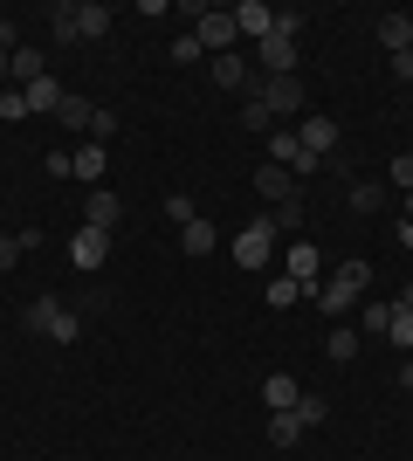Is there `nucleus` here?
Returning <instances> with one entry per match:
<instances>
[{"mask_svg": "<svg viewBox=\"0 0 413 461\" xmlns=\"http://www.w3.org/2000/svg\"><path fill=\"white\" fill-rule=\"evenodd\" d=\"M262 111L269 117H296L303 124V77H262Z\"/></svg>", "mask_w": 413, "mask_h": 461, "instance_id": "0eeeda50", "label": "nucleus"}, {"mask_svg": "<svg viewBox=\"0 0 413 461\" xmlns=\"http://www.w3.org/2000/svg\"><path fill=\"white\" fill-rule=\"evenodd\" d=\"M386 324H393V303H358V338H386Z\"/></svg>", "mask_w": 413, "mask_h": 461, "instance_id": "5701e85b", "label": "nucleus"}, {"mask_svg": "<svg viewBox=\"0 0 413 461\" xmlns=\"http://www.w3.org/2000/svg\"><path fill=\"white\" fill-rule=\"evenodd\" d=\"M407 221H413V193H407Z\"/></svg>", "mask_w": 413, "mask_h": 461, "instance_id": "a19ab883", "label": "nucleus"}, {"mask_svg": "<svg viewBox=\"0 0 413 461\" xmlns=\"http://www.w3.org/2000/svg\"><path fill=\"white\" fill-rule=\"evenodd\" d=\"M21 255H28V249H21V234H0V276H14Z\"/></svg>", "mask_w": 413, "mask_h": 461, "instance_id": "473e14b6", "label": "nucleus"}, {"mask_svg": "<svg viewBox=\"0 0 413 461\" xmlns=\"http://www.w3.org/2000/svg\"><path fill=\"white\" fill-rule=\"evenodd\" d=\"M290 413H296L303 427H324V420H331V400H324V393H303V400H296Z\"/></svg>", "mask_w": 413, "mask_h": 461, "instance_id": "cd10ccee", "label": "nucleus"}, {"mask_svg": "<svg viewBox=\"0 0 413 461\" xmlns=\"http://www.w3.org/2000/svg\"><path fill=\"white\" fill-rule=\"evenodd\" d=\"M275 221V234H303V221H310V207H303V193L296 200H283V207H262Z\"/></svg>", "mask_w": 413, "mask_h": 461, "instance_id": "412c9836", "label": "nucleus"}, {"mask_svg": "<svg viewBox=\"0 0 413 461\" xmlns=\"http://www.w3.org/2000/svg\"><path fill=\"white\" fill-rule=\"evenodd\" d=\"M21 324L41 330V338H56V345H76V338H83V310H69L62 296H49V289H41L35 303L21 310Z\"/></svg>", "mask_w": 413, "mask_h": 461, "instance_id": "7ed1b4c3", "label": "nucleus"}, {"mask_svg": "<svg viewBox=\"0 0 413 461\" xmlns=\"http://www.w3.org/2000/svg\"><path fill=\"white\" fill-rule=\"evenodd\" d=\"M393 186H407V193H413V152H400V158H393Z\"/></svg>", "mask_w": 413, "mask_h": 461, "instance_id": "4c0bfd02", "label": "nucleus"}, {"mask_svg": "<svg viewBox=\"0 0 413 461\" xmlns=\"http://www.w3.org/2000/svg\"><path fill=\"white\" fill-rule=\"evenodd\" d=\"M241 131H262V138L275 131V117L262 111V96H241Z\"/></svg>", "mask_w": 413, "mask_h": 461, "instance_id": "c85d7f7f", "label": "nucleus"}, {"mask_svg": "<svg viewBox=\"0 0 413 461\" xmlns=\"http://www.w3.org/2000/svg\"><path fill=\"white\" fill-rule=\"evenodd\" d=\"M296 138H303V152H310L317 158V166H324V158H331L337 152V138H345V131H337V117H324V111H303V124H296Z\"/></svg>", "mask_w": 413, "mask_h": 461, "instance_id": "9d476101", "label": "nucleus"}, {"mask_svg": "<svg viewBox=\"0 0 413 461\" xmlns=\"http://www.w3.org/2000/svg\"><path fill=\"white\" fill-rule=\"evenodd\" d=\"M21 96H28V117H56V111H62V96H69V90H62L56 77H41V83H28Z\"/></svg>", "mask_w": 413, "mask_h": 461, "instance_id": "dca6fc26", "label": "nucleus"}, {"mask_svg": "<svg viewBox=\"0 0 413 461\" xmlns=\"http://www.w3.org/2000/svg\"><path fill=\"white\" fill-rule=\"evenodd\" d=\"M0 117H7V124H14V117H28V96H21L14 83H7V90H0Z\"/></svg>", "mask_w": 413, "mask_h": 461, "instance_id": "c9c22d12", "label": "nucleus"}, {"mask_svg": "<svg viewBox=\"0 0 413 461\" xmlns=\"http://www.w3.org/2000/svg\"><path fill=\"white\" fill-rule=\"evenodd\" d=\"M90 117H97V104L69 90V96H62V111H56V124H62V131H90Z\"/></svg>", "mask_w": 413, "mask_h": 461, "instance_id": "aec40b11", "label": "nucleus"}, {"mask_svg": "<svg viewBox=\"0 0 413 461\" xmlns=\"http://www.w3.org/2000/svg\"><path fill=\"white\" fill-rule=\"evenodd\" d=\"M111 21H118V14H111L103 0H76V35L83 41H103V35H111Z\"/></svg>", "mask_w": 413, "mask_h": 461, "instance_id": "4468645a", "label": "nucleus"}, {"mask_svg": "<svg viewBox=\"0 0 413 461\" xmlns=\"http://www.w3.org/2000/svg\"><path fill=\"white\" fill-rule=\"evenodd\" d=\"M103 173H111V152H103V145H83V152H76V179L103 186Z\"/></svg>", "mask_w": 413, "mask_h": 461, "instance_id": "b1692460", "label": "nucleus"}, {"mask_svg": "<svg viewBox=\"0 0 413 461\" xmlns=\"http://www.w3.org/2000/svg\"><path fill=\"white\" fill-rule=\"evenodd\" d=\"M303 21H310V14H303V7H275V35H303Z\"/></svg>", "mask_w": 413, "mask_h": 461, "instance_id": "2f4dec72", "label": "nucleus"}, {"mask_svg": "<svg viewBox=\"0 0 413 461\" xmlns=\"http://www.w3.org/2000/svg\"><path fill=\"white\" fill-rule=\"evenodd\" d=\"M41 77H49V69H41V56L21 41V49H14V90H28V83H41Z\"/></svg>", "mask_w": 413, "mask_h": 461, "instance_id": "bb28decb", "label": "nucleus"}, {"mask_svg": "<svg viewBox=\"0 0 413 461\" xmlns=\"http://www.w3.org/2000/svg\"><path fill=\"white\" fill-rule=\"evenodd\" d=\"M283 276L303 283V296H310V289L324 283V255H317V241H290V249H283Z\"/></svg>", "mask_w": 413, "mask_h": 461, "instance_id": "1a4fd4ad", "label": "nucleus"}, {"mask_svg": "<svg viewBox=\"0 0 413 461\" xmlns=\"http://www.w3.org/2000/svg\"><path fill=\"white\" fill-rule=\"evenodd\" d=\"M7 83H14V56H7V49H0V90H7Z\"/></svg>", "mask_w": 413, "mask_h": 461, "instance_id": "ea45409f", "label": "nucleus"}, {"mask_svg": "<svg viewBox=\"0 0 413 461\" xmlns=\"http://www.w3.org/2000/svg\"><path fill=\"white\" fill-rule=\"evenodd\" d=\"M275 241H283V234H275V221H269V213H256V221H248V228H241L235 241H228V255H235V269H248V276H269V262H275Z\"/></svg>", "mask_w": 413, "mask_h": 461, "instance_id": "20e7f679", "label": "nucleus"}, {"mask_svg": "<svg viewBox=\"0 0 413 461\" xmlns=\"http://www.w3.org/2000/svg\"><path fill=\"white\" fill-rule=\"evenodd\" d=\"M296 62H303V49H296L290 35L269 28V35L256 41V77H296Z\"/></svg>", "mask_w": 413, "mask_h": 461, "instance_id": "423d86ee", "label": "nucleus"}, {"mask_svg": "<svg viewBox=\"0 0 413 461\" xmlns=\"http://www.w3.org/2000/svg\"><path fill=\"white\" fill-rule=\"evenodd\" d=\"M379 207H386V193H379V186H352V213H379Z\"/></svg>", "mask_w": 413, "mask_h": 461, "instance_id": "f704fd0d", "label": "nucleus"}, {"mask_svg": "<svg viewBox=\"0 0 413 461\" xmlns=\"http://www.w3.org/2000/svg\"><path fill=\"white\" fill-rule=\"evenodd\" d=\"M83 228L118 234V228H124V200H118L111 186H90V200H83Z\"/></svg>", "mask_w": 413, "mask_h": 461, "instance_id": "9b49d317", "label": "nucleus"}, {"mask_svg": "<svg viewBox=\"0 0 413 461\" xmlns=\"http://www.w3.org/2000/svg\"><path fill=\"white\" fill-rule=\"evenodd\" d=\"M256 193H262V207H283V200H296V173H283V166H269V158H262V173H256Z\"/></svg>", "mask_w": 413, "mask_h": 461, "instance_id": "f8f14e48", "label": "nucleus"}, {"mask_svg": "<svg viewBox=\"0 0 413 461\" xmlns=\"http://www.w3.org/2000/svg\"><path fill=\"white\" fill-rule=\"evenodd\" d=\"M0 49H7V56H14V49H21V28H14V21H7V14H0Z\"/></svg>", "mask_w": 413, "mask_h": 461, "instance_id": "58836bf2", "label": "nucleus"}, {"mask_svg": "<svg viewBox=\"0 0 413 461\" xmlns=\"http://www.w3.org/2000/svg\"><path fill=\"white\" fill-rule=\"evenodd\" d=\"M303 434H310V427L296 420V413H269V447H296Z\"/></svg>", "mask_w": 413, "mask_h": 461, "instance_id": "393cba45", "label": "nucleus"}, {"mask_svg": "<svg viewBox=\"0 0 413 461\" xmlns=\"http://www.w3.org/2000/svg\"><path fill=\"white\" fill-rule=\"evenodd\" d=\"M235 28H241V41H262L275 28V7H262V0H241L235 7Z\"/></svg>", "mask_w": 413, "mask_h": 461, "instance_id": "2eb2a0df", "label": "nucleus"}, {"mask_svg": "<svg viewBox=\"0 0 413 461\" xmlns=\"http://www.w3.org/2000/svg\"><path fill=\"white\" fill-rule=\"evenodd\" d=\"M386 338H393L400 351H413V310H393V324H386Z\"/></svg>", "mask_w": 413, "mask_h": 461, "instance_id": "7c9ffc66", "label": "nucleus"}, {"mask_svg": "<svg viewBox=\"0 0 413 461\" xmlns=\"http://www.w3.org/2000/svg\"><path fill=\"white\" fill-rule=\"evenodd\" d=\"M49 179H76V152H62V145H56V152H49Z\"/></svg>", "mask_w": 413, "mask_h": 461, "instance_id": "e433bc0d", "label": "nucleus"}, {"mask_svg": "<svg viewBox=\"0 0 413 461\" xmlns=\"http://www.w3.org/2000/svg\"><path fill=\"white\" fill-rule=\"evenodd\" d=\"M166 221H173V228L200 221V200H193V193H166Z\"/></svg>", "mask_w": 413, "mask_h": 461, "instance_id": "c756f323", "label": "nucleus"}, {"mask_svg": "<svg viewBox=\"0 0 413 461\" xmlns=\"http://www.w3.org/2000/svg\"><path fill=\"white\" fill-rule=\"evenodd\" d=\"M296 400H303V385H296L290 372H269V379H262V406H269V413H290Z\"/></svg>", "mask_w": 413, "mask_h": 461, "instance_id": "ddd939ff", "label": "nucleus"}, {"mask_svg": "<svg viewBox=\"0 0 413 461\" xmlns=\"http://www.w3.org/2000/svg\"><path fill=\"white\" fill-rule=\"evenodd\" d=\"M365 289H373V269H365V262H337V269L324 276V283H317L310 296H317V310H324L331 324H345V317H352V310L365 303Z\"/></svg>", "mask_w": 413, "mask_h": 461, "instance_id": "f257e3e1", "label": "nucleus"}, {"mask_svg": "<svg viewBox=\"0 0 413 461\" xmlns=\"http://www.w3.org/2000/svg\"><path fill=\"white\" fill-rule=\"evenodd\" d=\"M103 262H111V234H103V228H76V234H69V269L97 276Z\"/></svg>", "mask_w": 413, "mask_h": 461, "instance_id": "6e6552de", "label": "nucleus"}, {"mask_svg": "<svg viewBox=\"0 0 413 461\" xmlns=\"http://www.w3.org/2000/svg\"><path fill=\"white\" fill-rule=\"evenodd\" d=\"M49 35L56 41H83L76 35V0H56V7H49Z\"/></svg>", "mask_w": 413, "mask_h": 461, "instance_id": "a878e982", "label": "nucleus"}, {"mask_svg": "<svg viewBox=\"0 0 413 461\" xmlns=\"http://www.w3.org/2000/svg\"><path fill=\"white\" fill-rule=\"evenodd\" d=\"M379 41H386V56H407L413 49V14H379Z\"/></svg>", "mask_w": 413, "mask_h": 461, "instance_id": "6ab92c4d", "label": "nucleus"}, {"mask_svg": "<svg viewBox=\"0 0 413 461\" xmlns=\"http://www.w3.org/2000/svg\"><path fill=\"white\" fill-rule=\"evenodd\" d=\"M358 345H365V338H358V324H331V338H324V358H331V366H352Z\"/></svg>", "mask_w": 413, "mask_h": 461, "instance_id": "a211bd4d", "label": "nucleus"}, {"mask_svg": "<svg viewBox=\"0 0 413 461\" xmlns=\"http://www.w3.org/2000/svg\"><path fill=\"white\" fill-rule=\"evenodd\" d=\"M214 241H220V234H214V221H207V213L179 228V255H193V262H200V255H214Z\"/></svg>", "mask_w": 413, "mask_h": 461, "instance_id": "f3484780", "label": "nucleus"}, {"mask_svg": "<svg viewBox=\"0 0 413 461\" xmlns=\"http://www.w3.org/2000/svg\"><path fill=\"white\" fill-rule=\"evenodd\" d=\"M262 303H269V310H290V303H303V283H290V276L275 269L269 283H262Z\"/></svg>", "mask_w": 413, "mask_h": 461, "instance_id": "4be33fe9", "label": "nucleus"}, {"mask_svg": "<svg viewBox=\"0 0 413 461\" xmlns=\"http://www.w3.org/2000/svg\"><path fill=\"white\" fill-rule=\"evenodd\" d=\"M111 131H118V111H111V104H97V117H90V145H103Z\"/></svg>", "mask_w": 413, "mask_h": 461, "instance_id": "72a5a7b5", "label": "nucleus"}, {"mask_svg": "<svg viewBox=\"0 0 413 461\" xmlns=\"http://www.w3.org/2000/svg\"><path fill=\"white\" fill-rule=\"evenodd\" d=\"M207 83H214V90H235V96H256L262 90V77H256V62L241 56H207Z\"/></svg>", "mask_w": 413, "mask_h": 461, "instance_id": "39448f33", "label": "nucleus"}, {"mask_svg": "<svg viewBox=\"0 0 413 461\" xmlns=\"http://www.w3.org/2000/svg\"><path fill=\"white\" fill-rule=\"evenodd\" d=\"M407 56H413V49H407Z\"/></svg>", "mask_w": 413, "mask_h": 461, "instance_id": "79ce46f5", "label": "nucleus"}, {"mask_svg": "<svg viewBox=\"0 0 413 461\" xmlns=\"http://www.w3.org/2000/svg\"><path fill=\"white\" fill-rule=\"evenodd\" d=\"M179 14L193 21L186 35L200 41V56H235L241 49V28H235V7H207V0H186Z\"/></svg>", "mask_w": 413, "mask_h": 461, "instance_id": "f03ea898", "label": "nucleus"}]
</instances>
